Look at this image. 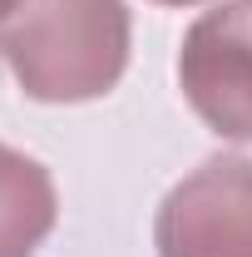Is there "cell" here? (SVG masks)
Here are the masks:
<instances>
[{
  "label": "cell",
  "mask_w": 252,
  "mask_h": 257,
  "mask_svg": "<svg viewBox=\"0 0 252 257\" xmlns=\"http://www.w3.org/2000/svg\"><path fill=\"white\" fill-rule=\"evenodd\" d=\"M124 0H20L0 20V64L40 104L104 99L129 69Z\"/></svg>",
  "instance_id": "6da1fadb"
},
{
  "label": "cell",
  "mask_w": 252,
  "mask_h": 257,
  "mask_svg": "<svg viewBox=\"0 0 252 257\" xmlns=\"http://www.w3.org/2000/svg\"><path fill=\"white\" fill-rule=\"evenodd\" d=\"M158 257H252V159L213 154L163 193Z\"/></svg>",
  "instance_id": "7a4b0ae2"
},
{
  "label": "cell",
  "mask_w": 252,
  "mask_h": 257,
  "mask_svg": "<svg viewBox=\"0 0 252 257\" xmlns=\"http://www.w3.org/2000/svg\"><path fill=\"white\" fill-rule=\"evenodd\" d=\"M178 89L218 139L252 144V0H222L188 25Z\"/></svg>",
  "instance_id": "3957f363"
},
{
  "label": "cell",
  "mask_w": 252,
  "mask_h": 257,
  "mask_svg": "<svg viewBox=\"0 0 252 257\" xmlns=\"http://www.w3.org/2000/svg\"><path fill=\"white\" fill-rule=\"evenodd\" d=\"M60 223V193L50 168L0 144V257H35Z\"/></svg>",
  "instance_id": "277c9868"
},
{
  "label": "cell",
  "mask_w": 252,
  "mask_h": 257,
  "mask_svg": "<svg viewBox=\"0 0 252 257\" xmlns=\"http://www.w3.org/2000/svg\"><path fill=\"white\" fill-rule=\"evenodd\" d=\"M15 5H20V0H0V20H5V15H10Z\"/></svg>",
  "instance_id": "5b68a950"
},
{
  "label": "cell",
  "mask_w": 252,
  "mask_h": 257,
  "mask_svg": "<svg viewBox=\"0 0 252 257\" xmlns=\"http://www.w3.org/2000/svg\"><path fill=\"white\" fill-rule=\"evenodd\" d=\"M154 5H203V0H154Z\"/></svg>",
  "instance_id": "8992f818"
}]
</instances>
